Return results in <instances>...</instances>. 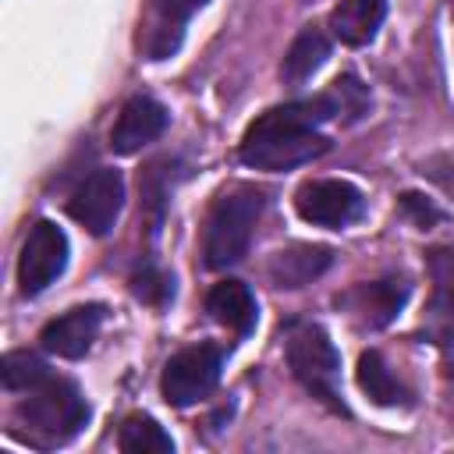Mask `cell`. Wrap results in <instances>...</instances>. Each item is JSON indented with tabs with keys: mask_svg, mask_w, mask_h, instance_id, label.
I'll return each instance as SVG.
<instances>
[{
	"mask_svg": "<svg viewBox=\"0 0 454 454\" xmlns=\"http://www.w3.org/2000/svg\"><path fill=\"white\" fill-rule=\"evenodd\" d=\"M429 280H433L429 312L440 323V337L454 340V245H440L429 252Z\"/></svg>",
	"mask_w": 454,
	"mask_h": 454,
	"instance_id": "obj_17",
	"label": "cell"
},
{
	"mask_svg": "<svg viewBox=\"0 0 454 454\" xmlns=\"http://www.w3.org/2000/svg\"><path fill=\"white\" fill-rule=\"evenodd\" d=\"M294 209L305 223L312 227H348L365 213V199L351 181L340 177H319V181H305L294 195Z\"/></svg>",
	"mask_w": 454,
	"mask_h": 454,
	"instance_id": "obj_7",
	"label": "cell"
},
{
	"mask_svg": "<svg viewBox=\"0 0 454 454\" xmlns=\"http://www.w3.org/2000/svg\"><path fill=\"white\" fill-rule=\"evenodd\" d=\"M85 422H89V404L82 390L71 380L53 376V372L32 390H25L18 404V433L32 447H43V450L74 440Z\"/></svg>",
	"mask_w": 454,
	"mask_h": 454,
	"instance_id": "obj_2",
	"label": "cell"
},
{
	"mask_svg": "<svg viewBox=\"0 0 454 454\" xmlns=\"http://www.w3.org/2000/svg\"><path fill=\"white\" fill-rule=\"evenodd\" d=\"M99 326H103V305H78L50 319L39 333V344L57 358H82L92 348Z\"/></svg>",
	"mask_w": 454,
	"mask_h": 454,
	"instance_id": "obj_11",
	"label": "cell"
},
{
	"mask_svg": "<svg viewBox=\"0 0 454 454\" xmlns=\"http://www.w3.org/2000/svg\"><path fill=\"white\" fill-rule=\"evenodd\" d=\"M121 209H124V177H121V170H114V167L92 170V174L74 188V195H71V202H67L71 220L82 223V227H85L89 234H96V238L110 234V227L117 223Z\"/></svg>",
	"mask_w": 454,
	"mask_h": 454,
	"instance_id": "obj_8",
	"label": "cell"
},
{
	"mask_svg": "<svg viewBox=\"0 0 454 454\" xmlns=\"http://www.w3.org/2000/svg\"><path fill=\"white\" fill-rule=\"evenodd\" d=\"M117 447L124 454H170L174 450V440H170V433L156 419H149V415H128L121 422Z\"/></svg>",
	"mask_w": 454,
	"mask_h": 454,
	"instance_id": "obj_20",
	"label": "cell"
},
{
	"mask_svg": "<svg viewBox=\"0 0 454 454\" xmlns=\"http://www.w3.org/2000/svg\"><path fill=\"white\" fill-rule=\"evenodd\" d=\"M330 262H333V248H326V245H287L270 259L266 273H270L273 287L294 291V287H305L316 277H323L330 270Z\"/></svg>",
	"mask_w": 454,
	"mask_h": 454,
	"instance_id": "obj_13",
	"label": "cell"
},
{
	"mask_svg": "<svg viewBox=\"0 0 454 454\" xmlns=\"http://www.w3.org/2000/svg\"><path fill=\"white\" fill-rule=\"evenodd\" d=\"M67 266V234L53 220H39L18 255V287L25 298L43 294Z\"/></svg>",
	"mask_w": 454,
	"mask_h": 454,
	"instance_id": "obj_6",
	"label": "cell"
},
{
	"mask_svg": "<svg viewBox=\"0 0 454 454\" xmlns=\"http://www.w3.org/2000/svg\"><path fill=\"white\" fill-rule=\"evenodd\" d=\"M408 294H411V284L404 277H383V280H369V284L351 287L340 298V305L355 316L358 326L380 330V326H387L404 309Z\"/></svg>",
	"mask_w": 454,
	"mask_h": 454,
	"instance_id": "obj_10",
	"label": "cell"
},
{
	"mask_svg": "<svg viewBox=\"0 0 454 454\" xmlns=\"http://www.w3.org/2000/svg\"><path fill=\"white\" fill-rule=\"evenodd\" d=\"M358 387H362L376 404H383V408L404 401V387H401V380L390 372V365H387V358H383L380 351H365V355L358 358Z\"/></svg>",
	"mask_w": 454,
	"mask_h": 454,
	"instance_id": "obj_19",
	"label": "cell"
},
{
	"mask_svg": "<svg viewBox=\"0 0 454 454\" xmlns=\"http://www.w3.org/2000/svg\"><path fill=\"white\" fill-rule=\"evenodd\" d=\"M401 209H404V213H411L419 227H429V223H436V220H440V209H436L426 195H415V192H404V195H401Z\"/></svg>",
	"mask_w": 454,
	"mask_h": 454,
	"instance_id": "obj_23",
	"label": "cell"
},
{
	"mask_svg": "<svg viewBox=\"0 0 454 454\" xmlns=\"http://www.w3.org/2000/svg\"><path fill=\"white\" fill-rule=\"evenodd\" d=\"M206 4L209 0H149V25H145V39H142L145 57L149 60L174 57L184 39V25Z\"/></svg>",
	"mask_w": 454,
	"mask_h": 454,
	"instance_id": "obj_12",
	"label": "cell"
},
{
	"mask_svg": "<svg viewBox=\"0 0 454 454\" xmlns=\"http://www.w3.org/2000/svg\"><path fill=\"white\" fill-rule=\"evenodd\" d=\"M387 18V0H340L330 14V28L348 46H365Z\"/></svg>",
	"mask_w": 454,
	"mask_h": 454,
	"instance_id": "obj_15",
	"label": "cell"
},
{
	"mask_svg": "<svg viewBox=\"0 0 454 454\" xmlns=\"http://www.w3.org/2000/svg\"><path fill=\"white\" fill-rule=\"evenodd\" d=\"M131 291H135V298H142V301H149V305H163V301L174 294V284H170V277H163L160 270L145 266L142 273L131 277Z\"/></svg>",
	"mask_w": 454,
	"mask_h": 454,
	"instance_id": "obj_22",
	"label": "cell"
},
{
	"mask_svg": "<svg viewBox=\"0 0 454 454\" xmlns=\"http://www.w3.org/2000/svg\"><path fill=\"white\" fill-rule=\"evenodd\" d=\"M287 365L294 372V380L319 397L323 404H330L333 411H348L340 401V351L333 348L330 333L316 323H301L291 330L287 337Z\"/></svg>",
	"mask_w": 454,
	"mask_h": 454,
	"instance_id": "obj_4",
	"label": "cell"
},
{
	"mask_svg": "<svg viewBox=\"0 0 454 454\" xmlns=\"http://www.w3.org/2000/svg\"><path fill=\"white\" fill-rule=\"evenodd\" d=\"M167 121H170V114H167V106L160 99H153V96H131L121 106L114 128H110V149L117 156H131L142 145L156 142L167 131Z\"/></svg>",
	"mask_w": 454,
	"mask_h": 454,
	"instance_id": "obj_9",
	"label": "cell"
},
{
	"mask_svg": "<svg viewBox=\"0 0 454 454\" xmlns=\"http://www.w3.org/2000/svg\"><path fill=\"white\" fill-rule=\"evenodd\" d=\"M50 376L46 362L35 355V351H7L4 362H0V380L7 390H32L35 383H43Z\"/></svg>",
	"mask_w": 454,
	"mask_h": 454,
	"instance_id": "obj_21",
	"label": "cell"
},
{
	"mask_svg": "<svg viewBox=\"0 0 454 454\" xmlns=\"http://www.w3.org/2000/svg\"><path fill=\"white\" fill-rule=\"evenodd\" d=\"M319 96H323V103H326V110H330V121L351 124V121H358V117L369 114V89H365L362 78L351 74V71L340 74V78H333L330 89L319 92Z\"/></svg>",
	"mask_w": 454,
	"mask_h": 454,
	"instance_id": "obj_18",
	"label": "cell"
},
{
	"mask_svg": "<svg viewBox=\"0 0 454 454\" xmlns=\"http://www.w3.org/2000/svg\"><path fill=\"white\" fill-rule=\"evenodd\" d=\"M206 312L220 326L234 330L238 337H248L255 330V319H259L255 294L241 280H220V284H213L209 294H206Z\"/></svg>",
	"mask_w": 454,
	"mask_h": 454,
	"instance_id": "obj_14",
	"label": "cell"
},
{
	"mask_svg": "<svg viewBox=\"0 0 454 454\" xmlns=\"http://www.w3.org/2000/svg\"><path fill=\"white\" fill-rule=\"evenodd\" d=\"M326 57H330V39L319 28L309 25L291 39V46H287V53L280 60V78L287 85H301L326 64Z\"/></svg>",
	"mask_w": 454,
	"mask_h": 454,
	"instance_id": "obj_16",
	"label": "cell"
},
{
	"mask_svg": "<svg viewBox=\"0 0 454 454\" xmlns=\"http://www.w3.org/2000/svg\"><path fill=\"white\" fill-rule=\"evenodd\" d=\"M223 372V348L220 344H192L181 348L160 376V394L167 404L174 408H188L195 401H202Z\"/></svg>",
	"mask_w": 454,
	"mask_h": 454,
	"instance_id": "obj_5",
	"label": "cell"
},
{
	"mask_svg": "<svg viewBox=\"0 0 454 454\" xmlns=\"http://www.w3.org/2000/svg\"><path fill=\"white\" fill-rule=\"evenodd\" d=\"M323 121H330V110H326L323 96L273 106V110H266L262 117H255L248 124V131L238 145V156H241L245 167L270 170V174L301 167V163L323 156L326 145H330L316 131V124H323Z\"/></svg>",
	"mask_w": 454,
	"mask_h": 454,
	"instance_id": "obj_1",
	"label": "cell"
},
{
	"mask_svg": "<svg viewBox=\"0 0 454 454\" xmlns=\"http://www.w3.org/2000/svg\"><path fill=\"white\" fill-rule=\"evenodd\" d=\"M259 213L262 192L255 184H231L213 199L202 227V259L209 270H223L245 259Z\"/></svg>",
	"mask_w": 454,
	"mask_h": 454,
	"instance_id": "obj_3",
	"label": "cell"
}]
</instances>
